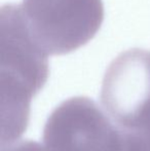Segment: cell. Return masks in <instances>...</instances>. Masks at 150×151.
I'll use <instances>...</instances> for the list:
<instances>
[{
	"label": "cell",
	"instance_id": "obj_1",
	"mask_svg": "<svg viewBox=\"0 0 150 151\" xmlns=\"http://www.w3.org/2000/svg\"><path fill=\"white\" fill-rule=\"evenodd\" d=\"M48 55L29 30L21 4L0 12L1 144L14 142L26 131L31 100L48 78Z\"/></svg>",
	"mask_w": 150,
	"mask_h": 151
},
{
	"label": "cell",
	"instance_id": "obj_2",
	"mask_svg": "<svg viewBox=\"0 0 150 151\" xmlns=\"http://www.w3.org/2000/svg\"><path fill=\"white\" fill-rule=\"evenodd\" d=\"M21 7L33 37L52 56L83 46L104 20L102 0H23Z\"/></svg>",
	"mask_w": 150,
	"mask_h": 151
},
{
	"label": "cell",
	"instance_id": "obj_3",
	"mask_svg": "<svg viewBox=\"0 0 150 151\" xmlns=\"http://www.w3.org/2000/svg\"><path fill=\"white\" fill-rule=\"evenodd\" d=\"M120 141V127L86 97L61 103L43 129L46 151H118Z\"/></svg>",
	"mask_w": 150,
	"mask_h": 151
},
{
	"label": "cell",
	"instance_id": "obj_4",
	"mask_svg": "<svg viewBox=\"0 0 150 151\" xmlns=\"http://www.w3.org/2000/svg\"><path fill=\"white\" fill-rule=\"evenodd\" d=\"M101 103L114 123L140 129L150 118V50L133 48L109 65L103 78Z\"/></svg>",
	"mask_w": 150,
	"mask_h": 151
},
{
	"label": "cell",
	"instance_id": "obj_5",
	"mask_svg": "<svg viewBox=\"0 0 150 151\" xmlns=\"http://www.w3.org/2000/svg\"><path fill=\"white\" fill-rule=\"evenodd\" d=\"M118 151H150V139L140 129H122Z\"/></svg>",
	"mask_w": 150,
	"mask_h": 151
},
{
	"label": "cell",
	"instance_id": "obj_6",
	"mask_svg": "<svg viewBox=\"0 0 150 151\" xmlns=\"http://www.w3.org/2000/svg\"><path fill=\"white\" fill-rule=\"evenodd\" d=\"M1 151H46V149L37 142L26 140L2 145Z\"/></svg>",
	"mask_w": 150,
	"mask_h": 151
},
{
	"label": "cell",
	"instance_id": "obj_7",
	"mask_svg": "<svg viewBox=\"0 0 150 151\" xmlns=\"http://www.w3.org/2000/svg\"><path fill=\"white\" fill-rule=\"evenodd\" d=\"M140 129L144 131L145 134H146V135L148 136V138L150 139V118H149L148 120H147V122L145 123V124L143 125L142 127H140Z\"/></svg>",
	"mask_w": 150,
	"mask_h": 151
}]
</instances>
